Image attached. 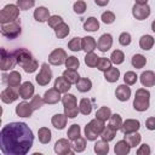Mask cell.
Here are the masks:
<instances>
[{
  "instance_id": "ac0fdd59",
  "label": "cell",
  "mask_w": 155,
  "mask_h": 155,
  "mask_svg": "<svg viewBox=\"0 0 155 155\" xmlns=\"http://www.w3.org/2000/svg\"><path fill=\"white\" fill-rule=\"evenodd\" d=\"M115 96L120 102H126L130 99L131 97V88L128 87V85L124 84V85H119L115 90Z\"/></svg>"
},
{
  "instance_id": "f907efd6",
  "label": "cell",
  "mask_w": 155,
  "mask_h": 155,
  "mask_svg": "<svg viewBox=\"0 0 155 155\" xmlns=\"http://www.w3.org/2000/svg\"><path fill=\"white\" fill-rule=\"evenodd\" d=\"M86 8H87V6H86V2H85L84 0H78V1L73 5V10H74V12L78 13V15H82V13H85Z\"/></svg>"
},
{
  "instance_id": "c3c4849f",
  "label": "cell",
  "mask_w": 155,
  "mask_h": 155,
  "mask_svg": "<svg viewBox=\"0 0 155 155\" xmlns=\"http://www.w3.org/2000/svg\"><path fill=\"white\" fill-rule=\"evenodd\" d=\"M16 5L21 11H27L35 5V0H17Z\"/></svg>"
},
{
  "instance_id": "cb8c5ba5",
  "label": "cell",
  "mask_w": 155,
  "mask_h": 155,
  "mask_svg": "<svg viewBox=\"0 0 155 155\" xmlns=\"http://www.w3.org/2000/svg\"><path fill=\"white\" fill-rule=\"evenodd\" d=\"M130 150H131V147L125 139L116 142V144L114 147V151L116 155H127L130 153Z\"/></svg>"
},
{
  "instance_id": "8d00e7d4",
  "label": "cell",
  "mask_w": 155,
  "mask_h": 155,
  "mask_svg": "<svg viewBox=\"0 0 155 155\" xmlns=\"http://www.w3.org/2000/svg\"><path fill=\"white\" fill-rule=\"evenodd\" d=\"M79 110L82 115H90L92 111V103L88 98H82L79 103Z\"/></svg>"
},
{
  "instance_id": "8992f818",
  "label": "cell",
  "mask_w": 155,
  "mask_h": 155,
  "mask_svg": "<svg viewBox=\"0 0 155 155\" xmlns=\"http://www.w3.org/2000/svg\"><path fill=\"white\" fill-rule=\"evenodd\" d=\"M22 33V28L21 24L15 22L11 23H6V24H1V34L7 38V39H16L17 36H19Z\"/></svg>"
},
{
  "instance_id": "8fae6325",
  "label": "cell",
  "mask_w": 155,
  "mask_h": 155,
  "mask_svg": "<svg viewBox=\"0 0 155 155\" xmlns=\"http://www.w3.org/2000/svg\"><path fill=\"white\" fill-rule=\"evenodd\" d=\"M71 144L68 139L61 138L54 143V151L58 155H67V154H73L74 150H71Z\"/></svg>"
},
{
  "instance_id": "60d3db41",
  "label": "cell",
  "mask_w": 155,
  "mask_h": 155,
  "mask_svg": "<svg viewBox=\"0 0 155 155\" xmlns=\"http://www.w3.org/2000/svg\"><path fill=\"white\" fill-rule=\"evenodd\" d=\"M109 126L113 127L115 131H119L121 130V126H122V119L119 114H111L110 119H109Z\"/></svg>"
},
{
  "instance_id": "11a10c76",
  "label": "cell",
  "mask_w": 155,
  "mask_h": 155,
  "mask_svg": "<svg viewBox=\"0 0 155 155\" xmlns=\"http://www.w3.org/2000/svg\"><path fill=\"white\" fill-rule=\"evenodd\" d=\"M63 22V18L61 17V16H58V15H53V16H51L50 18H48V21H47V24H48V27H51V28H56L58 24H61Z\"/></svg>"
},
{
  "instance_id": "d590c367",
  "label": "cell",
  "mask_w": 155,
  "mask_h": 155,
  "mask_svg": "<svg viewBox=\"0 0 155 155\" xmlns=\"http://www.w3.org/2000/svg\"><path fill=\"white\" fill-rule=\"evenodd\" d=\"M92 87V81L87 78H80V80L76 82V88L79 92H88Z\"/></svg>"
},
{
  "instance_id": "d4e9b609",
  "label": "cell",
  "mask_w": 155,
  "mask_h": 155,
  "mask_svg": "<svg viewBox=\"0 0 155 155\" xmlns=\"http://www.w3.org/2000/svg\"><path fill=\"white\" fill-rule=\"evenodd\" d=\"M154 44H155V39L149 34H145L139 39V47L144 51H149L154 46Z\"/></svg>"
},
{
  "instance_id": "836d02e7",
  "label": "cell",
  "mask_w": 155,
  "mask_h": 155,
  "mask_svg": "<svg viewBox=\"0 0 155 155\" xmlns=\"http://www.w3.org/2000/svg\"><path fill=\"white\" fill-rule=\"evenodd\" d=\"M69 31H70L69 25H68L67 23H64V22H62L61 24H58V25L54 28V34H56V36H57L58 39H64V38H67L68 34H69Z\"/></svg>"
},
{
  "instance_id": "6da1fadb",
  "label": "cell",
  "mask_w": 155,
  "mask_h": 155,
  "mask_svg": "<svg viewBox=\"0 0 155 155\" xmlns=\"http://www.w3.org/2000/svg\"><path fill=\"white\" fill-rule=\"evenodd\" d=\"M33 142V131L25 122H10L0 132V149L5 155H25Z\"/></svg>"
},
{
  "instance_id": "7dc6e473",
  "label": "cell",
  "mask_w": 155,
  "mask_h": 155,
  "mask_svg": "<svg viewBox=\"0 0 155 155\" xmlns=\"http://www.w3.org/2000/svg\"><path fill=\"white\" fill-rule=\"evenodd\" d=\"M65 67H67V69H78L79 67H80V62H79V59L75 57V56H69V57H67V59H65Z\"/></svg>"
},
{
  "instance_id": "b9f144b4",
  "label": "cell",
  "mask_w": 155,
  "mask_h": 155,
  "mask_svg": "<svg viewBox=\"0 0 155 155\" xmlns=\"http://www.w3.org/2000/svg\"><path fill=\"white\" fill-rule=\"evenodd\" d=\"M98 59H99V57L94 52H88L85 56V64L90 68H94V67H97Z\"/></svg>"
},
{
  "instance_id": "7402d4cb",
  "label": "cell",
  "mask_w": 155,
  "mask_h": 155,
  "mask_svg": "<svg viewBox=\"0 0 155 155\" xmlns=\"http://www.w3.org/2000/svg\"><path fill=\"white\" fill-rule=\"evenodd\" d=\"M67 120H68V116L65 114H54L51 119V122L54 128L63 130L67 126Z\"/></svg>"
},
{
  "instance_id": "5b68a950",
  "label": "cell",
  "mask_w": 155,
  "mask_h": 155,
  "mask_svg": "<svg viewBox=\"0 0 155 155\" xmlns=\"http://www.w3.org/2000/svg\"><path fill=\"white\" fill-rule=\"evenodd\" d=\"M19 16V8L17 5L13 4H8L6 6H4V8L0 12V23L1 24H6V23H11L15 22Z\"/></svg>"
},
{
  "instance_id": "74e56055",
  "label": "cell",
  "mask_w": 155,
  "mask_h": 155,
  "mask_svg": "<svg viewBox=\"0 0 155 155\" xmlns=\"http://www.w3.org/2000/svg\"><path fill=\"white\" fill-rule=\"evenodd\" d=\"M110 116H111V110H110V108H108V107H101V108L96 111V117L99 119V120H102V121H104V122H105L107 120H109Z\"/></svg>"
},
{
  "instance_id": "5bb4252c",
  "label": "cell",
  "mask_w": 155,
  "mask_h": 155,
  "mask_svg": "<svg viewBox=\"0 0 155 155\" xmlns=\"http://www.w3.org/2000/svg\"><path fill=\"white\" fill-rule=\"evenodd\" d=\"M44 102L46 104H56L58 103L59 101H62V97H61V92H58L54 87L53 88H48L45 93H44Z\"/></svg>"
},
{
  "instance_id": "7bdbcfd3",
  "label": "cell",
  "mask_w": 155,
  "mask_h": 155,
  "mask_svg": "<svg viewBox=\"0 0 155 155\" xmlns=\"http://www.w3.org/2000/svg\"><path fill=\"white\" fill-rule=\"evenodd\" d=\"M115 136H116V131H115L113 127H110L109 125L104 127V130H103V132H102V134H101L102 139H104V140H107V142L113 140V139L115 138Z\"/></svg>"
},
{
  "instance_id": "9c48e42d",
  "label": "cell",
  "mask_w": 155,
  "mask_h": 155,
  "mask_svg": "<svg viewBox=\"0 0 155 155\" xmlns=\"http://www.w3.org/2000/svg\"><path fill=\"white\" fill-rule=\"evenodd\" d=\"M67 57V52L63 48H54L48 54V63L52 65H62L65 63Z\"/></svg>"
},
{
  "instance_id": "484cf974",
  "label": "cell",
  "mask_w": 155,
  "mask_h": 155,
  "mask_svg": "<svg viewBox=\"0 0 155 155\" xmlns=\"http://www.w3.org/2000/svg\"><path fill=\"white\" fill-rule=\"evenodd\" d=\"M97 47V42L94 40V38L92 36H84L82 38V50L88 53V52H93V50Z\"/></svg>"
},
{
  "instance_id": "e575fe53",
  "label": "cell",
  "mask_w": 155,
  "mask_h": 155,
  "mask_svg": "<svg viewBox=\"0 0 155 155\" xmlns=\"http://www.w3.org/2000/svg\"><path fill=\"white\" fill-rule=\"evenodd\" d=\"M131 64H132V67L136 68V69H142V68L147 64V58H145L143 54H140V53H136V54L131 58Z\"/></svg>"
},
{
  "instance_id": "f6af8a7d",
  "label": "cell",
  "mask_w": 155,
  "mask_h": 155,
  "mask_svg": "<svg viewBox=\"0 0 155 155\" xmlns=\"http://www.w3.org/2000/svg\"><path fill=\"white\" fill-rule=\"evenodd\" d=\"M110 61H111V63H114V64H116V65L124 63V61H125V54H124V52L120 51V50L113 51V52H111V56H110Z\"/></svg>"
},
{
  "instance_id": "1f68e13d",
  "label": "cell",
  "mask_w": 155,
  "mask_h": 155,
  "mask_svg": "<svg viewBox=\"0 0 155 155\" xmlns=\"http://www.w3.org/2000/svg\"><path fill=\"white\" fill-rule=\"evenodd\" d=\"M93 150L96 154L98 155H105L109 153V144L107 140L104 139H101V140H97L94 147H93Z\"/></svg>"
},
{
  "instance_id": "d6a6232c",
  "label": "cell",
  "mask_w": 155,
  "mask_h": 155,
  "mask_svg": "<svg viewBox=\"0 0 155 155\" xmlns=\"http://www.w3.org/2000/svg\"><path fill=\"white\" fill-rule=\"evenodd\" d=\"M120 78V70L117 68L111 67L110 69H108L107 71H104V79L108 82H116Z\"/></svg>"
},
{
  "instance_id": "4fadbf2b",
  "label": "cell",
  "mask_w": 155,
  "mask_h": 155,
  "mask_svg": "<svg viewBox=\"0 0 155 155\" xmlns=\"http://www.w3.org/2000/svg\"><path fill=\"white\" fill-rule=\"evenodd\" d=\"M18 93L19 97L23 99H30L34 97V86L30 81H25L23 82L19 87H18Z\"/></svg>"
},
{
  "instance_id": "4dcf8cb0",
  "label": "cell",
  "mask_w": 155,
  "mask_h": 155,
  "mask_svg": "<svg viewBox=\"0 0 155 155\" xmlns=\"http://www.w3.org/2000/svg\"><path fill=\"white\" fill-rule=\"evenodd\" d=\"M38 137L41 144H48L52 138V133L47 127H41L38 131Z\"/></svg>"
},
{
  "instance_id": "4316f807",
  "label": "cell",
  "mask_w": 155,
  "mask_h": 155,
  "mask_svg": "<svg viewBox=\"0 0 155 155\" xmlns=\"http://www.w3.org/2000/svg\"><path fill=\"white\" fill-rule=\"evenodd\" d=\"M63 76L71 85H76V82L80 80V75L75 69H65L63 71Z\"/></svg>"
},
{
  "instance_id": "7c38bea8",
  "label": "cell",
  "mask_w": 155,
  "mask_h": 155,
  "mask_svg": "<svg viewBox=\"0 0 155 155\" xmlns=\"http://www.w3.org/2000/svg\"><path fill=\"white\" fill-rule=\"evenodd\" d=\"M113 46V36L108 33L103 34L99 36L98 41H97V48L101 51V52H107Z\"/></svg>"
},
{
  "instance_id": "52a82bcc",
  "label": "cell",
  "mask_w": 155,
  "mask_h": 155,
  "mask_svg": "<svg viewBox=\"0 0 155 155\" xmlns=\"http://www.w3.org/2000/svg\"><path fill=\"white\" fill-rule=\"evenodd\" d=\"M51 79H52V70L50 69V67H48L47 63H42L39 74L35 76L36 82L40 86H46V85L50 84Z\"/></svg>"
},
{
  "instance_id": "83f0119b",
  "label": "cell",
  "mask_w": 155,
  "mask_h": 155,
  "mask_svg": "<svg viewBox=\"0 0 155 155\" xmlns=\"http://www.w3.org/2000/svg\"><path fill=\"white\" fill-rule=\"evenodd\" d=\"M62 103H63V107L64 109H69V108H76L78 107V101H76V97L71 93H65L63 97H62Z\"/></svg>"
},
{
  "instance_id": "f5cc1de1",
  "label": "cell",
  "mask_w": 155,
  "mask_h": 155,
  "mask_svg": "<svg viewBox=\"0 0 155 155\" xmlns=\"http://www.w3.org/2000/svg\"><path fill=\"white\" fill-rule=\"evenodd\" d=\"M131 41H132V36H131L130 33L124 31V33L120 34V36H119V42H120V45H122V46H128V45L131 44Z\"/></svg>"
},
{
  "instance_id": "277c9868",
  "label": "cell",
  "mask_w": 155,
  "mask_h": 155,
  "mask_svg": "<svg viewBox=\"0 0 155 155\" xmlns=\"http://www.w3.org/2000/svg\"><path fill=\"white\" fill-rule=\"evenodd\" d=\"M150 105V92L145 88H138L133 99V108L137 111H145Z\"/></svg>"
},
{
  "instance_id": "3957f363",
  "label": "cell",
  "mask_w": 155,
  "mask_h": 155,
  "mask_svg": "<svg viewBox=\"0 0 155 155\" xmlns=\"http://www.w3.org/2000/svg\"><path fill=\"white\" fill-rule=\"evenodd\" d=\"M105 125L104 121L94 117L85 126V137L87 140H96L97 137H99L104 130Z\"/></svg>"
},
{
  "instance_id": "603a6c76",
  "label": "cell",
  "mask_w": 155,
  "mask_h": 155,
  "mask_svg": "<svg viewBox=\"0 0 155 155\" xmlns=\"http://www.w3.org/2000/svg\"><path fill=\"white\" fill-rule=\"evenodd\" d=\"M21 81H22V76H21V74H19L18 71H16V70H12V71L6 76V82H7V85H8L10 87H19V86L22 85Z\"/></svg>"
},
{
  "instance_id": "bcb514c9",
  "label": "cell",
  "mask_w": 155,
  "mask_h": 155,
  "mask_svg": "<svg viewBox=\"0 0 155 155\" xmlns=\"http://www.w3.org/2000/svg\"><path fill=\"white\" fill-rule=\"evenodd\" d=\"M110 68H111V61L109 58H105V57H99L98 63H97V69L104 73Z\"/></svg>"
},
{
  "instance_id": "6125c7cd",
  "label": "cell",
  "mask_w": 155,
  "mask_h": 155,
  "mask_svg": "<svg viewBox=\"0 0 155 155\" xmlns=\"http://www.w3.org/2000/svg\"><path fill=\"white\" fill-rule=\"evenodd\" d=\"M151 30H153V31L155 33V19H154V21L151 22Z\"/></svg>"
},
{
  "instance_id": "680465c9",
  "label": "cell",
  "mask_w": 155,
  "mask_h": 155,
  "mask_svg": "<svg viewBox=\"0 0 155 155\" xmlns=\"http://www.w3.org/2000/svg\"><path fill=\"white\" fill-rule=\"evenodd\" d=\"M145 127L149 130V131H154L155 130V117L154 116H150L145 121Z\"/></svg>"
},
{
  "instance_id": "30bf717a",
  "label": "cell",
  "mask_w": 155,
  "mask_h": 155,
  "mask_svg": "<svg viewBox=\"0 0 155 155\" xmlns=\"http://www.w3.org/2000/svg\"><path fill=\"white\" fill-rule=\"evenodd\" d=\"M150 7L149 5H138V4H134L133 7H132V16L138 19V21H143L145 18H148L150 16Z\"/></svg>"
},
{
  "instance_id": "9a60e30c",
  "label": "cell",
  "mask_w": 155,
  "mask_h": 155,
  "mask_svg": "<svg viewBox=\"0 0 155 155\" xmlns=\"http://www.w3.org/2000/svg\"><path fill=\"white\" fill-rule=\"evenodd\" d=\"M140 127V122L136 119H127L122 122V126H121V131L124 132V134H127V133H132V132H137Z\"/></svg>"
},
{
  "instance_id": "db71d44e",
  "label": "cell",
  "mask_w": 155,
  "mask_h": 155,
  "mask_svg": "<svg viewBox=\"0 0 155 155\" xmlns=\"http://www.w3.org/2000/svg\"><path fill=\"white\" fill-rule=\"evenodd\" d=\"M44 98L42 97H40L39 94H36V96H34L33 98H31V102H30V104H31V107H33V109L34 110H38V109H40L42 105H44Z\"/></svg>"
},
{
  "instance_id": "94428289",
  "label": "cell",
  "mask_w": 155,
  "mask_h": 155,
  "mask_svg": "<svg viewBox=\"0 0 155 155\" xmlns=\"http://www.w3.org/2000/svg\"><path fill=\"white\" fill-rule=\"evenodd\" d=\"M136 1V4H138V5H147L148 4V0H134Z\"/></svg>"
},
{
  "instance_id": "7a4b0ae2",
  "label": "cell",
  "mask_w": 155,
  "mask_h": 155,
  "mask_svg": "<svg viewBox=\"0 0 155 155\" xmlns=\"http://www.w3.org/2000/svg\"><path fill=\"white\" fill-rule=\"evenodd\" d=\"M13 54L16 57L17 64H19L25 73H29V74L34 73L39 68L38 61L34 58L31 52L28 51L27 48H17L13 51Z\"/></svg>"
},
{
  "instance_id": "d6986e66",
  "label": "cell",
  "mask_w": 155,
  "mask_h": 155,
  "mask_svg": "<svg viewBox=\"0 0 155 155\" xmlns=\"http://www.w3.org/2000/svg\"><path fill=\"white\" fill-rule=\"evenodd\" d=\"M50 17H51L50 16V10L45 6H39L34 10V19L36 22H40V23L47 22Z\"/></svg>"
},
{
  "instance_id": "ab89813d",
  "label": "cell",
  "mask_w": 155,
  "mask_h": 155,
  "mask_svg": "<svg viewBox=\"0 0 155 155\" xmlns=\"http://www.w3.org/2000/svg\"><path fill=\"white\" fill-rule=\"evenodd\" d=\"M80 126L78 124H73L69 128H68V132H67V136H68V139L69 140H75L76 138L80 137Z\"/></svg>"
},
{
  "instance_id": "ba28073f",
  "label": "cell",
  "mask_w": 155,
  "mask_h": 155,
  "mask_svg": "<svg viewBox=\"0 0 155 155\" xmlns=\"http://www.w3.org/2000/svg\"><path fill=\"white\" fill-rule=\"evenodd\" d=\"M16 64H17V61L13 52H7L5 48H1V70L2 71L10 70L15 68Z\"/></svg>"
},
{
  "instance_id": "f546056e",
  "label": "cell",
  "mask_w": 155,
  "mask_h": 155,
  "mask_svg": "<svg viewBox=\"0 0 155 155\" xmlns=\"http://www.w3.org/2000/svg\"><path fill=\"white\" fill-rule=\"evenodd\" d=\"M84 29L86 31H91V33L97 31L99 29V22H98V19L96 17H88L85 21V23H84Z\"/></svg>"
},
{
  "instance_id": "f1b7e54d",
  "label": "cell",
  "mask_w": 155,
  "mask_h": 155,
  "mask_svg": "<svg viewBox=\"0 0 155 155\" xmlns=\"http://www.w3.org/2000/svg\"><path fill=\"white\" fill-rule=\"evenodd\" d=\"M124 139L130 144L131 148H134V147L139 145V143H140V140H142V136H140V134L138 133V131H137V132H132V133L125 134V138H124Z\"/></svg>"
},
{
  "instance_id": "681fc988",
  "label": "cell",
  "mask_w": 155,
  "mask_h": 155,
  "mask_svg": "<svg viewBox=\"0 0 155 155\" xmlns=\"http://www.w3.org/2000/svg\"><path fill=\"white\" fill-rule=\"evenodd\" d=\"M138 80V75L134 71H126L124 75V81L126 85H134Z\"/></svg>"
},
{
  "instance_id": "2e32d148",
  "label": "cell",
  "mask_w": 155,
  "mask_h": 155,
  "mask_svg": "<svg viewBox=\"0 0 155 155\" xmlns=\"http://www.w3.org/2000/svg\"><path fill=\"white\" fill-rule=\"evenodd\" d=\"M19 97V93L16 92L15 87H7L5 88L2 92H1V101L6 104H10V103H13L15 101H17V98Z\"/></svg>"
},
{
  "instance_id": "f35d334b",
  "label": "cell",
  "mask_w": 155,
  "mask_h": 155,
  "mask_svg": "<svg viewBox=\"0 0 155 155\" xmlns=\"http://www.w3.org/2000/svg\"><path fill=\"white\" fill-rule=\"evenodd\" d=\"M68 48L73 52H78L80 50H82V38H73L69 42H68Z\"/></svg>"
},
{
  "instance_id": "6f0895ef",
  "label": "cell",
  "mask_w": 155,
  "mask_h": 155,
  "mask_svg": "<svg viewBox=\"0 0 155 155\" xmlns=\"http://www.w3.org/2000/svg\"><path fill=\"white\" fill-rule=\"evenodd\" d=\"M150 153H151V149H150V147L148 145V144H142L138 149H137V155H150Z\"/></svg>"
},
{
  "instance_id": "44dd1931",
  "label": "cell",
  "mask_w": 155,
  "mask_h": 155,
  "mask_svg": "<svg viewBox=\"0 0 155 155\" xmlns=\"http://www.w3.org/2000/svg\"><path fill=\"white\" fill-rule=\"evenodd\" d=\"M70 86H71V84H69L67 80H65V78L62 75V76H58L56 80H54V85H53V87L58 91V92H61V93H67L69 90H70Z\"/></svg>"
},
{
  "instance_id": "816d5d0a",
  "label": "cell",
  "mask_w": 155,
  "mask_h": 155,
  "mask_svg": "<svg viewBox=\"0 0 155 155\" xmlns=\"http://www.w3.org/2000/svg\"><path fill=\"white\" fill-rule=\"evenodd\" d=\"M101 19H102V22L105 23V24H111V23H114V21H115V15H114V12H111V11H105V12L102 13Z\"/></svg>"
},
{
  "instance_id": "91938a15",
  "label": "cell",
  "mask_w": 155,
  "mask_h": 155,
  "mask_svg": "<svg viewBox=\"0 0 155 155\" xmlns=\"http://www.w3.org/2000/svg\"><path fill=\"white\" fill-rule=\"evenodd\" d=\"M94 2H96V5L103 7V6H107L109 4V0H94Z\"/></svg>"
},
{
  "instance_id": "ee69618b",
  "label": "cell",
  "mask_w": 155,
  "mask_h": 155,
  "mask_svg": "<svg viewBox=\"0 0 155 155\" xmlns=\"http://www.w3.org/2000/svg\"><path fill=\"white\" fill-rule=\"evenodd\" d=\"M73 147V150L75 153H81L86 149V138H82V137H79L74 140V143L71 144Z\"/></svg>"
},
{
  "instance_id": "9f6ffc18",
  "label": "cell",
  "mask_w": 155,
  "mask_h": 155,
  "mask_svg": "<svg viewBox=\"0 0 155 155\" xmlns=\"http://www.w3.org/2000/svg\"><path fill=\"white\" fill-rule=\"evenodd\" d=\"M79 113H80L79 107H76V108H69V109H64V114H65L69 119H74V117H76Z\"/></svg>"
},
{
  "instance_id": "e0dca14e",
  "label": "cell",
  "mask_w": 155,
  "mask_h": 155,
  "mask_svg": "<svg viewBox=\"0 0 155 155\" xmlns=\"http://www.w3.org/2000/svg\"><path fill=\"white\" fill-rule=\"evenodd\" d=\"M33 111H34V109H33L31 104L28 102H22L16 107V114H17V116H21V117H30Z\"/></svg>"
},
{
  "instance_id": "ffe728a7",
  "label": "cell",
  "mask_w": 155,
  "mask_h": 155,
  "mask_svg": "<svg viewBox=\"0 0 155 155\" xmlns=\"http://www.w3.org/2000/svg\"><path fill=\"white\" fill-rule=\"evenodd\" d=\"M139 80L144 87H153L155 85V73L151 70H145L140 74Z\"/></svg>"
}]
</instances>
